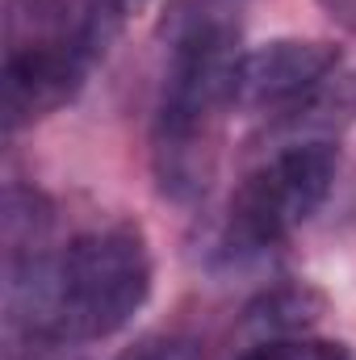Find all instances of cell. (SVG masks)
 <instances>
[{
	"label": "cell",
	"instance_id": "cell-1",
	"mask_svg": "<svg viewBox=\"0 0 356 360\" xmlns=\"http://www.w3.org/2000/svg\"><path fill=\"white\" fill-rule=\"evenodd\" d=\"M151 281L143 226L105 222L55 256H8V319L42 344L109 340L147 306Z\"/></svg>",
	"mask_w": 356,
	"mask_h": 360
},
{
	"label": "cell",
	"instance_id": "cell-2",
	"mask_svg": "<svg viewBox=\"0 0 356 360\" xmlns=\"http://www.w3.org/2000/svg\"><path fill=\"white\" fill-rule=\"evenodd\" d=\"M235 51L231 21L214 13L189 17L172 38L164 92L151 126V168L164 197L180 205L205 197L218 172V122L231 109L235 89Z\"/></svg>",
	"mask_w": 356,
	"mask_h": 360
},
{
	"label": "cell",
	"instance_id": "cell-3",
	"mask_svg": "<svg viewBox=\"0 0 356 360\" xmlns=\"http://www.w3.org/2000/svg\"><path fill=\"white\" fill-rule=\"evenodd\" d=\"M340 172V155L331 143H289L265 164H256L235 184L227 205V248L239 256H256L281 248L298 226H306Z\"/></svg>",
	"mask_w": 356,
	"mask_h": 360
},
{
	"label": "cell",
	"instance_id": "cell-4",
	"mask_svg": "<svg viewBox=\"0 0 356 360\" xmlns=\"http://www.w3.org/2000/svg\"><path fill=\"white\" fill-rule=\"evenodd\" d=\"M340 63V51L319 38H272L239 55L231 109L281 113L319 96Z\"/></svg>",
	"mask_w": 356,
	"mask_h": 360
},
{
	"label": "cell",
	"instance_id": "cell-5",
	"mask_svg": "<svg viewBox=\"0 0 356 360\" xmlns=\"http://www.w3.org/2000/svg\"><path fill=\"white\" fill-rule=\"evenodd\" d=\"M92 55H96V42L76 38V34L13 46L8 63H4V122H8V130L30 126L46 113L63 109L84 89Z\"/></svg>",
	"mask_w": 356,
	"mask_h": 360
},
{
	"label": "cell",
	"instance_id": "cell-6",
	"mask_svg": "<svg viewBox=\"0 0 356 360\" xmlns=\"http://www.w3.org/2000/svg\"><path fill=\"white\" fill-rule=\"evenodd\" d=\"M323 306H327L323 293H314L310 285H276L243 310V331H252V344L281 340V335H306V327L323 314Z\"/></svg>",
	"mask_w": 356,
	"mask_h": 360
},
{
	"label": "cell",
	"instance_id": "cell-7",
	"mask_svg": "<svg viewBox=\"0 0 356 360\" xmlns=\"http://www.w3.org/2000/svg\"><path fill=\"white\" fill-rule=\"evenodd\" d=\"M235 360H356V352L340 340H314V335H281L256 340Z\"/></svg>",
	"mask_w": 356,
	"mask_h": 360
},
{
	"label": "cell",
	"instance_id": "cell-8",
	"mask_svg": "<svg viewBox=\"0 0 356 360\" xmlns=\"http://www.w3.org/2000/svg\"><path fill=\"white\" fill-rule=\"evenodd\" d=\"M113 360H205L201 344L177 335V331H151V335H139L130 348H122Z\"/></svg>",
	"mask_w": 356,
	"mask_h": 360
},
{
	"label": "cell",
	"instance_id": "cell-9",
	"mask_svg": "<svg viewBox=\"0 0 356 360\" xmlns=\"http://www.w3.org/2000/svg\"><path fill=\"white\" fill-rule=\"evenodd\" d=\"M319 8H323L340 30L356 34V0H319Z\"/></svg>",
	"mask_w": 356,
	"mask_h": 360
}]
</instances>
